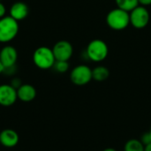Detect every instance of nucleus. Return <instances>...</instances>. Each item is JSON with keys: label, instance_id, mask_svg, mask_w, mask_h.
I'll return each instance as SVG.
<instances>
[{"label": "nucleus", "instance_id": "nucleus-1", "mask_svg": "<svg viewBox=\"0 0 151 151\" xmlns=\"http://www.w3.org/2000/svg\"><path fill=\"white\" fill-rule=\"evenodd\" d=\"M106 23L112 30L122 31L130 25L129 12L118 7L112 9L106 15Z\"/></svg>", "mask_w": 151, "mask_h": 151}, {"label": "nucleus", "instance_id": "nucleus-2", "mask_svg": "<svg viewBox=\"0 0 151 151\" xmlns=\"http://www.w3.org/2000/svg\"><path fill=\"white\" fill-rule=\"evenodd\" d=\"M109 54L107 43L101 39H94L88 42L86 49V55L92 62L99 63L104 61Z\"/></svg>", "mask_w": 151, "mask_h": 151}, {"label": "nucleus", "instance_id": "nucleus-3", "mask_svg": "<svg viewBox=\"0 0 151 151\" xmlns=\"http://www.w3.org/2000/svg\"><path fill=\"white\" fill-rule=\"evenodd\" d=\"M33 62L39 69L42 70L53 68L56 58L54 57L52 49L46 46L37 48L33 54Z\"/></svg>", "mask_w": 151, "mask_h": 151}, {"label": "nucleus", "instance_id": "nucleus-4", "mask_svg": "<svg viewBox=\"0 0 151 151\" xmlns=\"http://www.w3.org/2000/svg\"><path fill=\"white\" fill-rule=\"evenodd\" d=\"M19 21L9 16L0 19V42L7 43L12 41L19 33Z\"/></svg>", "mask_w": 151, "mask_h": 151}, {"label": "nucleus", "instance_id": "nucleus-5", "mask_svg": "<svg viewBox=\"0 0 151 151\" xmlns=\"http://www.w3.org/2000/svg\"><path fill=\"white\" fill-rule=\"evenodd\" d=\"M130 24L136 29L145 28L150 20V14L147 7L138 5L129 12Z\"/></svg>", "mask_w": 151, "mask_h": 151}, {"label": "nucleus", "instance_id": "nucleus-6", "mask_svg": "<svg viewBox=\"0 0 151 151\" xmlns=\"http://www.w3.org/2000/svg\"><path fill=\"white\" fill-rule=\"evenodd\" d=\"M70 80L76 86H85L92 80V69L86 65H79L72 69Z\"/></svg>", "mask_w": 151, "mask_h": 151}, {"label": "nucleus", "instance_id": "nucleus-7", "mask_svg": "<svg viewBox=\"0 0 151 151\" xmlns=\"http://www.w3.org/2000/svg\"><path fill=\"white\" fill-rule=\"evenodd\" d=\"M52 51L56 60L58 61H69L73 54V47L72 43L65 40H61L57 42L53 48Z\"/></svg>", "mask_w": 151, "mask_h": 151}, {"label": "nucleus", "instance_id": "nucleus-8", "mask_svg": "<svg viewBox=\"0 0 151 151\" xmlns=\"http://www.w3.org/2000/svg\"><path fill=\"white\" fill-rule=\"evenodd\" d=\"M18 99L17 89L11 84L0 85V105L9 107L13 105Z\"/></svg>", "mask_w": 151, "mask_h": 151}, {"label": "nucleus", "instance_id": "nucleus-9", "mask_svg": "<svg viewBox=\"0 0 151 151\" xmlns=\"http://www.w3.org/2000/svg\"><path fill=\"white\" fill-rule=\"evenodd\" d=\"M18 60V51L12 45H5L0 50V61L4 68L16 65Z\"/></svg>", "mask_w": 151, "mask_h": 151}, {"label": "nucleus", "instance_id": "nucleus-10", "mask_svg": "<svg viewBox=\"0 0 151 151\" xmlns=\"http://www.w3.org/2000/svg\"><path fill=\"white\" fill-rule=\"evenodd\" d=\"M19 141L18 133L10 128L4 129L0 133V144L4 148H14Z\"/></svg>", "mask_w": 151, "mask_h": 151}, {"label": "nucleus", "instance_id": "nucleus-11", "mask_svg": "<svg viewBox=\"0 0 151 151\" xmlns=\"http://www.w3.org/2000/svg\"><path fill=\"white\" fill-rule=\"evenodd\" d=\"M29 13L28 5L23 2H15L12 4L9 10V15L17 21L23 20Z\"/></svg>", "mask_w": 151, "mask_h": 151}, {"label": "nucleus", "instance_id": "nucleus-12", "mask_svg": "<svg viewBox=\"0 0 151 151\" xmlns=\"http://www.w3.org/2000/svg\"><path fill=\"white\" fill-rule=\"evenodd\" d=\"M17 96L21 102L29 103L36 97V89L30 84H22L17 89Z\"/></svg>", "mask_w": 151, "mask_h": 151}, {"label": "nucleus", "instance_id": "nucleus-13", "mask_svg": "<svg viewBox=\"0 0 151 151\" xmlns=\"http://www.w3.org/2000/svg\"><path fill=\"white\" fill-rule=\"evenodd\" d=\"M110 77V70L104 65H97L92 69V78L96 81L102 82Z\"/></svg>", "mask_w": 151, "mask_h": 151}, {"label": "nucleus", "instance_id": "nucleus-14", "mask_svg": "<svg viewBox=\"0 0 151 151\" xmlns=\"http://www.w3.org/2000/svg\"><path fill=\"white\" fill-rule=\"evenodd\" d=\"M118 8L130 12L135 7L139 5L138 0H115Z\"/></svg>", "mask_w": 151, "mask_h": 151}, {"label": "nucleus", "instance_id": "nucleus-15", "mask_svg": "<svg viewBox=\"0 0 151 151\" xmlns=\"http://www.w3.org/2000/svg\"><path fill=\"white\" fill-rule=\"evenodd\" d=\"M144 148L145 146L140 140L130 139L126 142L124 146V151H144Z\"/></svg>", "mask_w": 151, "mask_h": 151}, {"label": "nucleus", "instance_id": "nucleus-16", "mask_svg": "<svg viewBox=\"0 0 151 151\" xmlns=\"http://www.w3.org/2000/svg\"><path fill=\"white\" fill-rule=\"evenodd\" d=\"M69 63L68 61H58L56 60L54 65H53V68L55 69V71L57 73H66L68 70H69Z\"/></svg>", "mask_w": 151, "mask_h": 151}, {"label": "nucleus", "instance_id": "nucleus-17", "mask_svg": "<svg viewBox=\"0 0 151 151\" xmlns=\"http://www.w3.org/2000/svg\"><path fill=\"white\" fill-rule=\"evenodd\" d=\"M140 141L142 142V143L144 146H146V145H148V144L151 143V138H150V134H149V132H148V133L143 134L142 135V137H141V140H140Z\"/></svg>", "mask_w": 151, "mask_h": 151}, {"label": "nucleus", "instance_id": "nucleus-18", "mask_svg": "<svg viewBox=\"0 0 151 151\" xmlns=\"http://www.w3.org/2000/svg\"><path fill=\"white\" fill-rule=\"evenodd\" d=\"M16 73V65L12 66V67H7V68H4L3 73L8 75V76H12Z\"/></svg>", "mask_w": 151, "mask_h": 151}, {"label": "nucleus", "instance_id": "nucleus-19", "mask_svg": "<svg viewBox=\"0 0 151 151\" xmlns=\"http://www.w3.org/2000/svg\"><path fill=\"white\" fill-rule=\"evenodd\" d=\"M10 84H11L14 88L18 89V88L22 85V82H21L20 79H19V78H12Z\"/></svg>", "mask_w": 151, "mask_h": 151}, {"label": "nucleus", "instance_id": "nucleus-20", "mask_svg": "<svg viewBox=\"0 0 151 151\" xmlns=\"http://www.w3.org/2000/svg\"><path fill=\"white\" fill-rule=\"evenodd\" d=\"M6 8L4 6V4L0 1V19L6 16Z\"/></svg>", "mask_w": 151, "mask_h": 151}, {"label": "nucleus", "instance_id": "nucleus-21", "mask_svg": "<svg viewBox=\"0 0 151 151\" xmlns=\"http://www.w3.org/2000/svg\"><path fill=\"white\" fill-rule=\"evenodd\" d=\"M139 2V5H142V6H149L151 5V0H138Z\"/></svg>", "mask_w": 151, "mask_h": 151}, {"label": "nucleus", "instance_id": "nucleus-22", "mask_svg": "<svg viewBox=\"0 0 151 151\" xmlns=\"http://www.w3.org/2000/svg\"><path fill=\"white\" fill-rule=\"evenodd\" d=\"M144 151H151V143H150V144H148V145L145 146Z\"/></svg>", "mask_w": 151, "mask_h": 151}, {"label": "nucleus", "instance_id": "nucleus-23", "mask_svg": "<svg viewBox=\"0 0 151 151\" xmlns=\"http://www.w3.org/2000/svg\"><path fill=\"white\" fill-rule=\"evenodd\" d=\"M103 151H117V150H115L113 148H106V149H104Z\"/></svg>", "mask_w": 151, "mask_h": 151}, {"label": "nucleus", "instance_id": "nucleus-24", "mask_svg": "<svg viewBox=\"0 0 151 151\" xmlns=\"http://www.w3.org/2000/svg\"><path fill=\"white\" fill-rule=\"evenodd\" d=\"M3 71H4V66H3V65H2V63L0 61V74L3 73Z\"/></svg>", "mask_w": 151, "mask_h": 151}, {"label": "nucleus", "instance_id": "nucleus-25", "mask_svg": "<svg viewBox=\"0 0 151 151\" xmlns=\"http://www.w3.org/2000/svg\"><path fill=\"white\" fill-rule=\"evenodd\" d=\"M149 134H150V138H151V126H150V131H149Z\"/></svg>", "mask_w": 151, "mask_h": 151}, {"label": "nucleus", "instance_id": "nucleus-26", "mask_svg": "<svg viewBox=\"0 0 151 151\" xmlns=\"http://www.w3.org/2000/svg\"><path fill=\"white\" fill-rule=\"evenodd\" d=\"M0 1H1V0H0Z\"/></svg>", "mask_w": 151, "mask_h": 151}]
</instances>
